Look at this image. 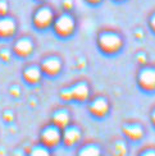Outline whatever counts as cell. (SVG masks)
Here are the masks:
<instances>
[{
	"label": "cell",
	"instance_id": "cell-11",
	"mask_svg": "<svg viewBox=\"0 0 155 156\" xmlns=\"http://www.w3.org/2000/svg\"><path fill=\"white\" fill-rule=\"evenodd\" d=\"M72 122H73L72 120V113H70V110L68 108H64V106L56 108L50 114V123H53L54 126L59 127L60 129L67 127Z\"/></svg>",
	"mask_w": 155,
	"mask_h": 156
},
{
	"label": "cell",
	"instance_id": "cell-8",
	"mask_svg": "<svg viewBox=\"0 0 155 156\" xmlns=\"http://www.w3.org/2000/svg\"><path fill=\"white\" fill-rule=\"evenodd\" d=\"M105 151L109 156H128L130 152V142H128L123 136H113L109 140Z\"/></svg>",
	"mask_w": 155,
	"mask_h": 156
},
{
	"label": "cell",
	"instance_id": "cell-20",
	"mask_svg": "<svg viewBox=\"0 0 155 156\" xmlns=\"http://www.w3.org/2000/svg\"><path fill=\"white\" fill-rule=\"evenodd\" d=\"M12 58V51L9 49H2L0 50V59L4 60V62H8Z\"/></svg>",
	"mask_w": 155,
	"mask_h": 156
},
{
	"label": "cell",
	"instance_id": "cell-10",
	"mask_svg": "<svg viewBox=\"0 0 155 156\" xmlns=\"http://www.w3.org/2000/svg\"><path fill=\"white\" fill-rule=\"evenodd\" d=\"M40 68L42 70L44 74H46L49 77H55L60 73V70L63 68V63L59 56L50 55L44 58L40 63Z\"/></svg>",
	"mask_w": 155,
	"mask_h": 156
},
{
	"label": "cell",
	"instance_id": "cell-5",
	"mask_svg": "<svg viewBox=\"0 0 155 156\" xmlns=\"http://www.w3.org/2000/svg\"><path fill=\"white\" fill-rule=\"evenodd\" d=\"M87 110L91 116H94L95 119H104L108 116V114L110 113V101H109L105 96L98 95L95 97L87 100Z\"/></svg>",
	"mask_w": 155,
	"mask_h": 156
},
{
	"label": "cell",
	"instance_id": "cell-6",
	"mask_svg": "<svg viewBox=\"0 0 155 156\" xmlns=\"http://www.w3.org/2000/svg\"><path fill=\"white\" fill-rule=\"evenodd\" d=\"M106 151L104 145L95 138L83 140L76 147L74 156H105Z\"/></svg>",
	"mask_w": 155,
	"mask_h": 156
},
{
	"label": "cell",
	"instance_id": "cell-13",
	"mask_svg": "<svg viewBox=\"0 0 155 156\" xmlns=\"http://www.w3.org/2000/svg\"><path fill=\"white\" fill-rule=\"evenodd\" d=\"M13 53L19 58H27L35 50V44L30 37H19L13 44Z\"/></svg>",
	"mask_w": 155,
	"mask_h": 156
},
{
	"label": "cell",
	"instance_id": "cell-12",
	"mask_svg": "<svg viewBox=\"0 0 155 156\" xmlns=\"http://www.w3.org/2000/svg\"><path fill=\"white\" fill-rule=\"evenodd\" d=\"M54 22V13L50 8H40L34 14V24L38 30H45L50 27Z\"/></svg>",
	"mask_w": 155,
	"mask_h": 156
},
{
	"label": "cell",
	"instance_id": "cell-25",
	"mask_svg": "<svg viewBox=\"0 0 155 156\" xmlns=\"http://www.w3.org/2000/svg\"><path fill=\"white\" fill-rule=\"evenodd\" d=\"M150 27H151V30L155 32V16H153L151 19H150Z\"/></svg>",
	"mask_w": 155,
	"mask_h": 156
},
{
	"label": "cell",
	"instance_id": "cell-3",
	"mask_svg": "<svg viewBox=\"0 0 155 156\" xmlns=\"http://www.w3.org/2000/svg\"><path fill=\"white\" fill-rule=\"evenodd\" d=\"M121 134L130 142V144H139L146 136V128L139 120H124L121 124Z\"/></svg>",
	"mask_w": 155,
	"mask_h": 156
},
{
	"label": "cell",
	"instance_id": "cell-17",
	"mask_svg": "<svg viewBox=\"0 0 155 156\" xmlns=\"http://www.w3.org/2000/svg\"><path fill=\"white\" fill-rule=\"evenodd\" d=\"M54 150L41 145L40 142H36V144L31 145L30 148H27L26 151V156H54Z\"/></svg>",
	"mask_w": 155,
	"mask_h": 156
},
{
	"label": "cell",
	"instance_id": "cell-18",
	"mask_svg": "<svg viewBox=\"0 0 155 156\" xmlns=\"http://www.w3.org/2000/svg\"><path fill=\"white\" fill-rule=\"evenodd\" d=\"M136 156H155V145L149 144L139 148Z\"/></svg>",
	"mask_w": 155,
	"mask_h": 156
},
{
	"label": "cell",
	"instance_id": "cell-2",
	"mask_svg": "<svg viewBox=\"0 0 155 156\" xmlns=\"http://www.w3.org/2000/svg\"><path fill=\"white\" fill-rule=\"evenodd\" d=\"M98 46L105 54H115L123 48V38L113 31H104L98 36Z\"/></svg>",
	"mask_w": 155,
	"mask_h": 156
},
{
	"label": "cell",
	"instance_id": "cell-4",
	"mask_svg": "<svg viewBox=\"0 0 155 156\" xmlns=\"http://www.w3.org/2000/svg\"><path fill=\"white\" fill-rule=\"evenodd\" d=\"M83 141V129L76 124L70 123L62 129V146L66 148H76Z\"/></svg>",
	"mask_w": 155,
	"mask_h": 156
},
{
	"label": "cell",
	"instance_id": "cell-14",
	"mask_svg": "<svg viewBox=\"0 0 155 156\" xmlns=\"http://www.w3.org/2000/svg\"><path fill=\"white\" fill-rule=\"evenodd\" d=\"M72 94V101L85 102L90 99V86L85 81H78L69 87Z\"/></svg>",
	"mask_w": 155,
	"mask_h": 156
},
{
	"label": "cell",
	"instance_id": "cell-9",
	"mask_svg": "<svg viewBox=\"0 0 155 156\" xmlns=\"http://www.w3.org/2000/svg\"><path fill=\"white\" fill-rule=\"evenodd\" d=\"M137 83L141 90L153 92L155 91V67L144 66L137 73Z\"/></svg>",
	"mask_w": 155,
	"mask_h": 156
},
{
	"label": "cell",
	"instance_id": "cell-7",
	"mask_svg": "<svg viewBox=\"0 0 155 156\" xmlns=\"http://www.w3.org/2000/svg\"><path fill=\"white\" fill-rule=\"evenodd\" d=\"M53 28L55 34L60 37H68L74 32L76 30V22L72 16L69 14H62L53 22Z\"/></svg>",
	"mask_w": 155,
	"mask_h": 156
},
{
	"label": "cell",
	"instance_id": "cell-1",
	"mask_svg": "<svg viewBox=\"0 0 155 156\" xmlns=\"http://www.w3.org/2000/svg\"><path fill=\"white\" fill-rule=\"evenodd\" d=\"M37 142H40L41 145L51 148V150H55L62 146V129L49 122L48 124H44L40 128Z\"/></svg>",
	"mask_w": 155,
	"mask_h": 156
},
{
	"label": "cell",
	"instance_id": "cell-26",
	"mask_svg": "<svg viewBox=\"0 0 155 156\" xmlns=\"http://www.w3.org/2000/svg\"><path fill=\"white\" fill-rule=\"evenodd\" d=\"M90 2H92V3H96V2H99V0H90Z\"/></svg>",
	"mask_w": 155,
	"mask_h": 156
},
{
	"label": "cell",
	"instance_id": "cell-21",
	"mask_svg": "<svg viewBox=\"0 0 155 156\" xmlns=\"http://www.w3.org/2000/svg\"><path fill=\"white\" fill-rule=\"evenodd\" d=\"M3 120L6 122V123H12L13 120H14V114H13V112H10V110L4 112L3 113Z\"/></svg>",
	"mask_w": 155,
	"mask_h": 156
},
{
	"label": "cell",
	"instance_id": "cell-22",
	"mask_svg": "<svg viewBox=\"0 0 155 156\" xmlns=\"http://www.w3.org/2000/svg\"><path fill=\"white\" fill-rule=\"evenodd\" d=\"M8 12V4L5 0H0V16H5Z\"/></svg>",
	"mask_w": 155,
	"mask_h": 156
},
{
	"label": "cell",
	"instance_id": "cell-16",
	"mask_svg": "<svg viewBox=\"0 0 155 156\" xmlns=\"http://www.w3.org/2000/svg\"><path fill=\"white\" fill-rule=\"evenodd\" d=\"M17 32V23L13 18L3 16L0 18V37L9 38L13 37Z\"/></svg>",
	"mask_w": 155,
	"mask_h": 156
},
{
	"label": "cell",
	"instance_id": "cell-24",
	"mask_svg": "<svg viewBox=\"0 0 155 156\" xmlns=\"http://www.w3.org/2000/svg\"><path fill=\"white\" fill-rule=\"evenodd\" d=\"M13 156H26V151H23L22 148H18V150L13 152Z\"/></svg>",
	"mask_w": 155,
	"mask_h": 156
},
{
	"label": "cell",
	"instance_id": "cell-15",
	"mask_svg": "<svg viewBox=\"0 0 155 156\" xmlns=\"http://www.w3.org/2000/svg\"><path fill=\"white\" fill-rule=\"evenodd\" d=\"M42 74L44 73H42L40 66H36V64H30L22 72V77H23L24 82H27L28 84H37L41 81Z\"/></svg>",
	"mask_w": 155,
	"mask_h": 156
},
{
	"label": "cell",
	"instance_id": "cell-23",
	"mask_svg": "<svg viewBox=\"0 0 155 156\" xmlns=\"http://www.w3.org/2000/svg\"><path fill=\"white\" fill-rule=\"evenodd\" d=\"M149 119H150L151 126L155 128V106L151 108V110H150V113H149Z\"/></svg>",
	"mask_w": 155,
	"mask_h": 156
},
{
	"label": "cell",
	"instance_id": "cell-19",
	"mask_svg": "<svg viewBox=\"0 0 155 156\" xmlns=\"http://www.w3.org/2000/svg\"><path fill=\"white\" fill-rule=\"evenodd\" d=\"M59 96H60V99L63 101H72V94H70V88L69 87L63 88L59 92Z\"/></svg>",
	"mask_w": 155,
	"mask_h": 156
}]
</instances>
